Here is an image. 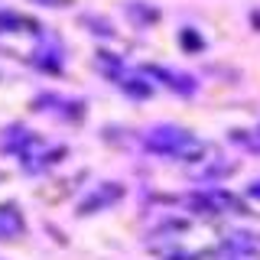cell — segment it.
<instances>
[{"instance_id": "cell-1", "label": "cell", "mask_w": 260, "mask_h": 260, "mask_svg": "<svg viewBox=\"0 0 260 260\" xmlns=\"http://www.w3.org/2000/svg\"><path fill=\"white\" fill-rule=\"evenodd\" d=\"M150 143L156 146V150H169V153H179V150H192L195 140L185 130H179V127H159L156 134L150 137Z\"/></svg>"}]
</instances>
